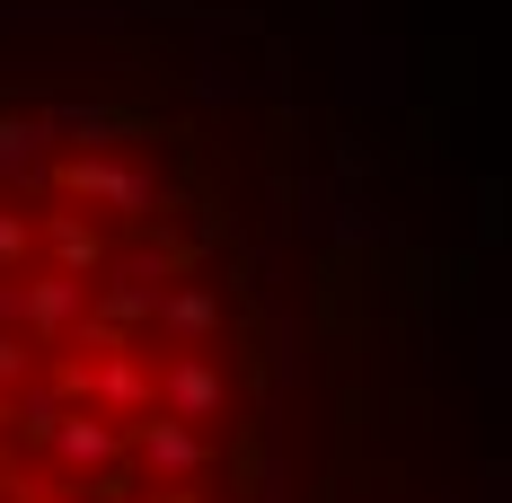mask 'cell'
<instances>
[{"label": "cell", "mask_w": 512, "mask_h": 503, "mask_svg": "<svg viewBox=\"0 0 512 503\" xmlns=\"http://www.w3.org/2000/svg\"><path fill=\"white\" fill-rule=\"evenodd\" d=\"M256 327L195 159L124 106L0 115V503H248Z\"/></svg>", "instance_id": "cell-1"}]
</instances>
